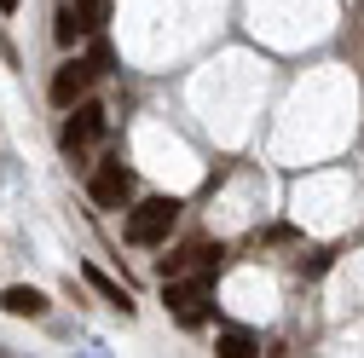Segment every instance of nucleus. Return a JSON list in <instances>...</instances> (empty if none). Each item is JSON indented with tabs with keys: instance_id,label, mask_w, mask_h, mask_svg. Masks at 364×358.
<instances>
[{
	"instance_id": "obj_1",
	"label": "nucleus",
	"mask_w": 364,
	"mask_h": 358,
	"mask_svg": "<svg viewBox=\"0 0 364 358\" xmlns=\"http://www.w3.org/2000/svg\"><path fill=\"white\" fill-rule=\"evenodd\" d=\"M162 300L186 330H203L208 312H214V272L203 266L197 278H162Z\"/></svg>"
},
{
	"instance_id": "obj_5",
	"label": "nucleus",
	"mask_w": 364,
	"mask_h": 358,
	"mask_svg": "<svg viewBox=\"0 0 364 358\" xmlns=\"http://www.w3.org/2000/svg\"><path fill=\"white\" fill-rule=\"evenodd\" d=\"M93 81H99V64H93V58H64V64L53 70V87H47V93H53L58 110H70L75 99H87V87H93Z\"/></svg>"
},
{
	"instance_id": "obj_4",
	"label": "nucleus",
	"mask_w": 364,
	"mask_h": 358,
	"mask_svg": "<svg viewBox=\"0 0 364 358\" xmlns=\"http://www.w3.org/2000/svg\"><path fill=\"white\" fill-rule=\"evenodd\" d=\"M87 197H93L99 208H127L133 202V173L122 162H99L93 173H87Z\"/></svg>"
},
{
	"instance_id": "obj_11",
	"label": "nucleus",
	"mask_w": 364,
	"mask_h": 358,
	"mask_svg": "<svg viewBox=\"0 0 364 358\" xmlns=\"http://www.w3.org/2000/svg\"><path fill=\"white\" fill-rule=\"evenodd\" d=\"M18 6H23V0H0V12H6V18H12V12H18Z\"/></svg>"
},
{
	"instance_id": "obj_7",
	"label": "nucleus",
	"mask_w": 364,
	"mask_h": 358,
	"mask_svg": "<svg viewBox=\"0 0 364 358\" xmlns=\"http://www.w3.org/2000/svg\"><path fill=\"white\" fill-rule=\"evenodd\" d=\"M53 35H58V47H75L81 35H93V18H87L81 6H64V12L53 18Z\"/></svg>"
},
{
	"instance_id": "obj_6",
	"label": "nucleus",
	"mask_w": 364,
	"mask_h": 358,
	"mask_svg": "<svg viewBox=\"0 0 364 358\" xmlns=\"http://www.w3.org/2000/svg\"><path fill=\"white\" fill-rule=\"evenodd\" d=\"M0 306H6L12 318H41V312H47V295L29 289V283H12L6 295H0Z\"/></svg>"
},
{
	"instance_id": "obj_3",
	"label": "nucleus",
	"mask_w": 364,
	"mask_h": 358,
	"mask_svg": "<svg viewBox=\"0 0 364 358\" xmlns=\"http://www.w3.org/2000/svg\"><path fill=\"white\" fill-rule=\"evenodd\" d=\"M105 127H110L105 104H93V99H75V104H70V116H64V133H58V139H64V151H70V156H81L93 139H105Z\"/></svg>"
},
{
	"instance_id": "obj_10",
	"label": "nucleus",
	"mask_w": 364,
	"mask_h": 358,
	"mask_svg": "<svg viewBox=\"0 0 364 358\" xmlns=\"http://www.w3.org/2000/svg\"><path fill=\"white\" fill-rule=\"evenodd\" d=\"M75 6H81V12H87V18H93V29H99V23H105V18H110V0H75Z\"/></svg>"
},
{
	"instance_id": "obj_9",
	"label": "nucleus",
	"mask_w": 364,
	"mask_h": 358,
	"mask_svg": "<svg viewBox=\"0 0 364 358\" xmlns=\"http://www.w3.org/2000/svg\"><path fill=\"white\" fill-rule=\"evenodd\" d=\"M214 352H220V358H255L260 347H255V335H243V330H225V335L214 341Z\"/></svg>"
},
{
	"instance_id": "obj_8",
	"label": "nucleus",
	"mask_w": 364,
	"mask_h": 358,
	"mask_svg": "<svg viewBox=\"0 0 364 358\" xmlns=\"http://www.w3.org/2000/svg\"><path fill=\"white\" fill-rule=\"evenodd\" d=\"M87 283H93V289H99V295H105V300H110V306L122 312V318H133V295H127V289H122V283H116L110 272H99V266H87Z\"/></svg>"
},
{
	"instance_id": "obj_2",
	"label": "nucleus",
	"mask_w": 364,
	"mask_h": 358,
	"mask_svg": "<svg viewBox=\"0 0 364 358\" xmlns=\"http://www.w3.org/2000/svg\"><path fill=\"white\" fill-rule=\"evenodd\" d=\"M179 197H145V202H133L127 208V243L133 249H156V243H168V232L179 226Z\"/></svg>"
}]
</instances>
